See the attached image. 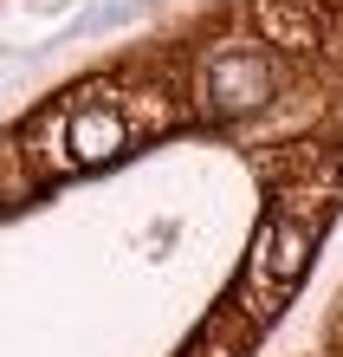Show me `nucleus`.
Segmentation results:
<instances>
[{"label": "nucleus", "instance_id": "obj_3", "mask_svg": "<svg viewBox=\"0 0 343 357\" xmlns=\"http://www.w3.org/2000/svg\"><path fill=\"white\" fill-rule=\"evenodd\" d=\"M65 150H72V169H97V162H111L123 143H130V130H123V117L111 111V104H91V111L65 117Z\"/></svg>", "mask_w": 343, "mask_h": 357}, {"label": "nucleus", "instance_id": "obj_4", "mask_svg": "<svg viewBox=\"0 0 343 357\" xmlns=\"http://www.w3.org/2000/svg\"><path fill=\"white\" fill-rule=\"evenodd\" d=\"M260 33L278 46H311L317 39V13L305 0H260Z\"/></svg>", "mask_w": 343, "mask_h": 357}, {"label": "nucleus", "instance_id": "obj_2", "mask_svg": "<svg viewBox=\"0 0 343 357\" xmlns=\"http://www.w3.org/2000/svg\"><path fill=\"white\" fill-rule=\"evenodd\" d=\"M272 85H278V72L260 46H221L201 66V111L207 117H246L272 98Z\"/></svg>", "mask_w": 343, "mask_h": 357}, {"label": "nucleus", "instance_id": "obj_1", "mask_svg": "<svg viewBox=\"0 0 343 357\" xmlns=\"http://www.w3.org/2000/svg\"><path fill=\"white\" fill-rule=\"evenodd\" d=\"M311 247H317V234L305 221L272 215L260 227V241H253V254H246V312H272L278 299H285V292L305 280Z\"/></svg>", "mask_w": 343, "mask_h": 357}]
</instances>
